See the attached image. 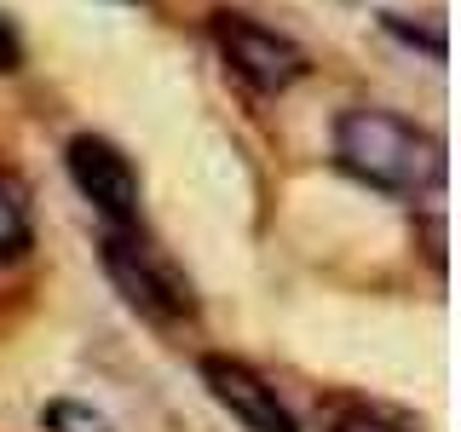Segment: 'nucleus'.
<instances>
[{"instance_id": "f257e3e1", "label": "nucleus", "mask_w": 461, "mask_h": 432, "mask_svg": "<svg viewBox=\"0 0 461 432\" xmlns=\"http://www.w3.org/2000/svg\"><path fill=\"white\" fill-rule=\"evenodd\" d=\"M335 156L375 191L421 196L444 179V144L386 110H346L335 122Z\"/></svg>"}, {"instance_id": "39448f33", "label": "nucleus", "mask_w": 461, "mask_h": 432, "mask_svg": "<svg viewBox=\"0 0 461 432\" xmlns=\"http://www.w3.org/2000/svg\"><path fill=\"white\" fill-rule=\"evenodd\" d=\"M202 386L213 392V403L230 421H242L249 432H294V415L283 410L277 386L266 374H254L249 364H237V357H202Z\"/></svg>"}, {"instance_id": "0eeeda50", "label": "nucleus", "mask_w": 461, "mask_h": 432, "mask_svg": "<svg viewBox=\"0 0 461 432\" xmlns=\"http://www.w3.org/2000/svg\"><path fill=\"white\" fill-rule=\"evenodd\" d=\"M329 432H415V427H410V421H398V415H386V410L346 403V410L329 415Z\"/></svg>"}, {"instance_id": "20e7f679", "label": "nucleus", "mask_w": 461, "mask_h": 432, "mask_svg": "<svg viewBox=\"0 0 461 432\" xmlns=\"http://www.w3.org/2000/svg\"><path fill=\"white\" fill-rule=\"evenodd\" d=\"M69 179H76V191L93 202L115 230L139 225V173L110 139H93V133L69 139Z\"/></svg>"}, {"instance_id": "6e6552de", "label": "nucleus", "mask_w": 461, "mask_h": 432, "mask_svg": "<svg viewBox=\"0 0 461 432\" xmlns=\"http://www.w3.org/2000/svg\"><path fill=\"white\" fill-rule=\"evenodd\" d=\"M41 421H47V432H115L104 415L86 410V403H52Z\"/></svg>"}, {"instance_id": "f03ea898", "label": "nucleus", "mask_w": 461, "mask_h": 432, "mask_svg": "<svg viewBox=\"0 0 461 432\" xmlns=\"http://www.w3.org/2000/svg\"><path fill=\"white\" fill-rule=\"evenodd\" d=\"M213 40H220L225 64L249 86H259V93H283V86H294L306 76V52L288 35H277V29L242 18V12H220L213 18Z\"/></svg>"}, {"instance_id": "423d86ee", "label": "nucleus", "mask_w": 461, "mask_h": 432, "mask_svg": "<svg viewBox=\"0 0 461 432\" xmlns=\"http://www.w3.org/2000/svg\"><path fill=\"white\" fill-rule=\"evenodd\" d=\"M35 242V220H29V191L12 173H0V259H18Z\"/></svg>"}, {"instance_id": "1a4fd4ad", "label": "nucleus", "mask_w": 461, "mask_h": 432, "mask_svg": "<svg viewBox=\"0 0 461 432\" xmlns=\"http://www.w3.org/2000/svg\"><path fill=\"white\" fill-rule=\"evenodd\" d=\"M18 64H23V40H18V29L0 18V76H6V69H18Z\"/></svg>"}, {"instance_id": "7ed1b4c3", "label": "nucleus", "mask_w": 461, "mask_h": 432, "mask_svg": "<svg viewBox=\"0 0 461 432\" xmlns=\"http://www.w3.org/2000/svg\"><path fill=\"white\" fill-rule=\"evenodd\" d=\"M104 271H110V283L127 294V306H139L144 317H156V323L191 317V288L173 277L144 242L127 237V230H110L104 237Z\"/></svg>"}]
</instances>
